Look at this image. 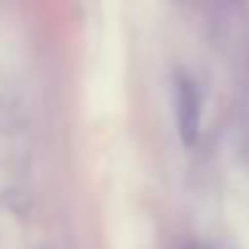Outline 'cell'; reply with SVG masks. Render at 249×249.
Listing matches in <instances>:
<instances>
[{
    "instance_id": "cell-1",
    "label": "cell",
    "mask_w": 249,
    "mask_h": 249,
    "mask_svg": "<svg viewBox=\"0 0 249 249\" xmlns=\"http://www.w3.org/2000/svg\"><path fill=\"white\" fill-rule=\"evenodd\" d=\"M172 91H174V118L177 129L185 145H193L201 129V97L196 83L185 72H174L172 78Z\"/></svg>"
}]
</instances>
